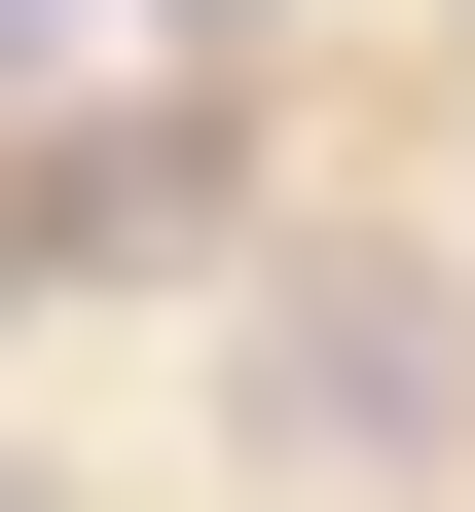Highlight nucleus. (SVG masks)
Wrapping results in <instances>:
<instances>
[{
    "label": "nucleus",
    "instance_id": "f257e3e1",
    "mask_svg": "<svg viewBox=\"0 0 475 512\" xmlns=\"http://www.w3.org/2000/svg\"><path fill=\"white\" fill-rule=\"evenodd\" d=\"M256 439H293V476H402V439H439V293H402V256H329L293 366H256Z\"/></svg>",
    "mask_w": 475,
    "mask_h": 512
},
{
    "label": "nucleus",
    "instance_id": "f03ea898",
    "mask_svg": "<svg viewBox=\"0 0 475 512\" xmlns=\"http://www.w3.org/2000/svg\"><path fill=\"white\" fill-rule=\"evenodd\" d=\"M37 74H74V0H0V110H37Z\"/></svg>",
    "mask_w": 475,
    "mask_h": 512
},
{
    "label": "nucleus",
    "instance_id": "7ed1b4c3",
    "mask_svg": "<svg viewBox=\"0 0 475 512\" xmlns=\"http://www.w3.org/2000/svg\"><path fill=\"white\" fill-rule=\"evenodd\" d=\"M74 37H256V0H74Z\"/></svg>",
    "mask_w": 475,
    "mask_h": 512
}]
</instances>
